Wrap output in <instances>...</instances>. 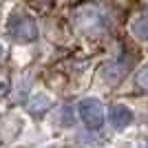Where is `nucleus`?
Masks as SVG:
<instances>
[{
    "label": "nucleus",
    "mask_w": 148,
    "mask_h": 148,
    "mask_svg": "<svg viewBox=\"0 0 148 148\" xmlns=\"http://www.w3.org/2000/svg\"><path fill=\"white\" fill-rule=\"evenodd\" d=\"M75 27L86 33H104L108 29V13L99 7H82L75 13Z\"/></svg>",
    "instance_id": "nucleus-1"
},
{
    "label": "nucleus",
    "mask_w": 148,
    "mask_h": 148,
    "mask_svg": "<svg viewBox=\"0 0 148 148\" xmlns=\"http://www.w3.org/2000/svg\"><path fill=\"white\" fill-rule=\"evenodd\" d=\"M80 117L82 122L86 124V128L95 130L104 124V106L99 99H93V97H86L80 102Z\"/></svg>",
    "instance_id": "nucleus-2"
},
{
    "label": "nucleus",
    "mask_w": 148,
    "mask_h": 148,
    "mask_svg": "<svg viewBox=\"0 0 148 148\" xmlns=\"http://www.w3.org/2000/svg\"><path fill=\"white\" fill-rule=\"evenodd\" d=\"M9 33L18 42H31L38 38V27L33 22V18H29V16H16L9 22Z\"/></svg>",
    "instance_id": "nucleus-3"
},
{
    "label": "nucleus",
    "mask_w": 148,
    "mask_h": 148,
    "mask_svg": "<svg viewBox=\"0 0 148 148\" xmlns=\"http://www.w3.org/2000/svg\"><path fill=\"white\" fill-rule=\"evenodd\" d=\"M108 119H111L113 128L122 130L133 122V113H130V108H126V106L115 104V106H111V111H108Z\"/></svg>",
    "instance_id": "nucleus-4"
},
{
    "label": "nucleus",
    "mask_w": 148,
    "mask_h": 148,
    "mask_svg": "<svg viewBox=\"0 0 148 148\" xmlns=\"http://www.w3.org/2000/svg\"><path fill=\"white\" fill-rule=\"evenodd\" d=\"M126 71H128L126 62H113V64H108V66L104 69L102 75H104V80L108 82V84H117L124 75H126Z\"/></svg>",
    "instance_id": "nucleus-5"
},
{
    "label": "nucleus",
    "mask_w": 148,
    "mask_h": 148,
    "mask_svg": "<svg viewBox=\"0 0 148 148\" xmlns=\"http://www.w3.org/2000/svg\"><path fill=\"white\" fill-rule=\"evenodd\" d=\"M51 108V99L47 95H36V97L29 102V113L31 115H42Z\"/></svg>",
    "instance_id": "nucleus-6"
},
{
    "label": "nucleus",
    "mask_w": 148,
    "mask_h": 148,
    "mask_svg": "<svg viewBox=\"0 0 148 148\" xmlns=\"http://www.w3.org/2000/svg\"><path fill=\"white\" fill-rule=\"evenodd\" d=\"M146 25H148V22H146V16H142V18L135 22V36L142 38V40L146 38Z\"/></svg>",
    "instance_id": "nucleus-7"
},
{
    "label": "nucleus",
    "mask_w": 148,
    "mask_h": 148,
    "mask_svg": "<svg viewBox=\"0 0 148 148\" xmlns=\"http://www.w3.org/2000/svg\"><path fill=\"white\" fill-rule=\"evenodd\" d=\"M7 91H9V75L0 73V95H5Z\"/></svg>",
    "instance_id": "nucleus-8"
},
{
    "label": "nucleus",
    "mask_w": 148,
    "mask_h": 148,
    "mask_svg": "<svg viewBox=\"0 0 148 148\" xmlns=\"http://www.w3.org/2000/svg\"><path fill=\"white\" fill-rule=\"evenodd\" d=\"M139 86H146V69L139 73Z\"/></svg>",
    "instance_id": "nucleus-9"
},
{
    "label": "nucleus",
    "mask_w": 148,
    "mask_h": 148,
    "mask_svg": "<svg viewBox=\"0 0 148 148\" xmlns=\"http://www.w3.org/2000/svg\"><path fill=\"white\" fill-rule=\"evenodd\" d=\"M0 56H2V47H0Z\"/></svg>",
    "instance_id": "nucleus-10"
}]
</instances>
